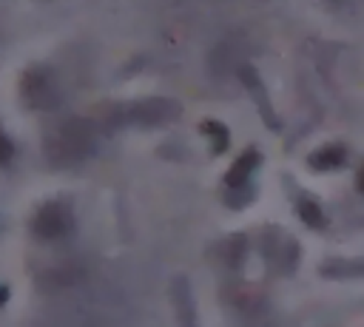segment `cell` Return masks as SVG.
I'll use <instances>...</instances> for the list:
<instances>
[{
    "instance_id": "obj_1",
    "label": "cell",
    "mask_w": 364,
    "mask_h": 327,
    "mask_svg": "<svg viewBox=\"0 0 364 327\" xmlns=\"http://www.w3.org/2000/svg\"><path fill=\"white\" fill-rule=\"evenodd\" d=\"M68 225H71V216L57 202L40 208V213L34 216V233H40V236H60L68 230Z\"/></svg>"
},
{
    "instance_id": "obj_2",
    "label": "cell",
    "mask_w": 364,
    "mask_h": 327,
    "mask_svg": "<svg viewBox=\"0 0 364 327\" xmlns=\"http://www.w3.org/2000/svg\"><path fill=\"white\" fill-rule=\"evenodd\" d=\"M327 279H364V256L361 259H330L321 264Z\"/></svg>"
},
{
    "instance_id": "obj_3",
    "label": "cell",
    "mask_w": 364,
    "mask_h": 327,
    "mask_svg": "<svg viewBox=\"0 0 364 327\" xmlns=\"http://www.w3.org/2000/svg\"><path fill=\"white\" fill-rule=\"evenodd\" d=\"M347 159V151L344 145H324L318 151L310 154V168L316 171H333V168H341Z\"/></svg>"
},
{
    "instance_id": "obj_4",
    "label": "cell",
    "mask_w": 364,
    "mask_h": 327,
    "mask_svg": "<svg viewBox=\"0 0 364 327\" xmlns=\"http://www.w3.org/2000/svg\"><path fill=\"white\" fill-rule=\"evenodd\" d=\"M242 80L247 82V88L253 91V97H256V102H259V108L264 111L262 117L267 119V125H273L276 128V119H273V108L267 105V100H264V88H262V82H259V77H256V71L253 68H242Z\"/></svg>"
},
{
    "instance_id": "obj_5",
    "label": "cell",
    "mask_w": 364,
    "mask_h": 327,
    "mask_svg": "<svg viewBox=\"0 0 364 327\" xmlns=\"http://www.w3.org/2000/svg\"><path fill=\"white\" fill-rule=\"evenodd\" d=\"M256 165H259V154H256V151L242 154V156H239V162H236V165L230 168V173L225 176V182H228V185H242V182L247 179V173H250Z\"/></svg>"
},
{
    "instance_id": "obj_6",
    "label": "cell",
    "mask_w": 364,
    "mask_h": 327,
    "mask_svg": "<svg viewBox=\"0 0 364 327\" xmlns=\"http://www.w3.org/2000/svg\"><path fill=\"white\" fill-rule=\"evenodd\" d=\"M296 210H299V216H301L310 227H321V225H324V213H321V208H318L313 199H301Z\"/></svg>"
},
{
    "instance_id": "obj_7",
    "label": "cell",
    "mask_w": 364,
    "mask_h": 327,
    "mask_svg": "<svg viewBox=\"0 0 364 327\" xmlns=\"http://www.w3.org/2000/svg\"><path fill=\"white\" fill-rule=\"evenodd\" d=\"M9 156H11V142H9V139L0 134V162H6Z\"/></svg>"
},
{
    "instance_id": "obj_8",
    "label": "cell",
    "mask_w": 364,
    "mask_h": 327,
    "mask_svg": "<svg viewBox=\"0 0 364 327\" xmlns=\"http://www.w3.org/2000/svg\"><path fill=\"white\" fill-rule=\"evenodd\" d=\"M355 182H358V191L364 193V165L358 168V176H355Z\"/></svg>"
}]
</instances>
